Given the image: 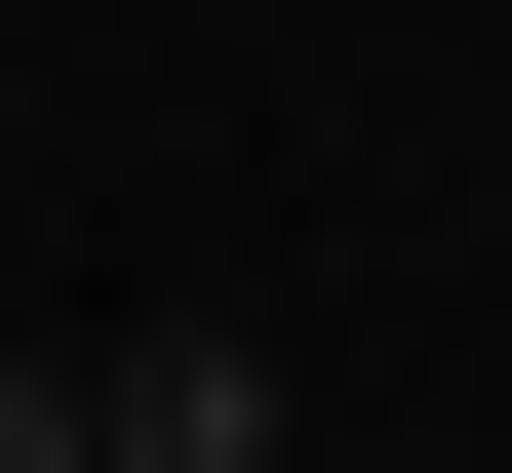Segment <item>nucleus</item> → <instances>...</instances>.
<instances>
[{
    "mask_svg": "<svg viewBox=\"0 0 512 473\" xmlns=\"http://www.w3.org/2000/svg\"><path fill=\"white\" fill-rule=\"evenodd\" d=\"M79 434H119V473H276V355H237V316H119Z\"/></svg>",
    "mask_w": 512,
    "mask_h": 473,
    "instance_id": "nucleus-1",
    "label": "nucleus"
},
{
    "mask_svg": "<svg viewBox=\"0 0 512 473\" xmlns=\"http://www.w3.org/2000/svg\"><path fill=\"white\" fill-rule=\"evenodd\" d=\"M0 473H119V434H79V355H0Z\"/></svg>",
    "mask_w": 512,
    "mask_h": 473,
    "instance_id": "nucleus-2",
    "label": "nucleus"
},
{
    "mask_svg": "<svg viewBox=\"0 0 512 473\" xmlns=\"http://www.w3.org/2000/svg\"><path fill=\"white\" fill-rule=\"evenodd\" d=\"M0 79H40V40H0Z\"/></svg>",
    "mask_w": 512,
    "mask_h": 473,
    "instance_id": "nucleus-3",
    "label": "nucleus"
}]
</instances>
